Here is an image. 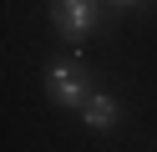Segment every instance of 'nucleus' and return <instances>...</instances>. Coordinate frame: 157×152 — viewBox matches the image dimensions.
<instances>
[{"instance_id": "2", "label": "nucleus", "mask_w": 157, "mask_h": 152, "mask_svg": "<svg viewBox=\"0 0 157 152\" xmlns=\"http://www.w3.org/2000/svg\"><path fill=\"white\" fill-rule=\"evenodd\" d=\"M51 101L56 107H81L91 91H86V76H81V66H71V61H61V66H51Z\"/></svg>"}, {"instance_id": "4", "label": "nucleus", "mask_w": 157, "mask_h": 152, "mask_svg": "<svg viewBox=\"0 0 157 152\" xmlns=\"http://www.w3.org/2000/svg\"><path fill=\"white\" fill-rule=\"evenodd\" d=\"M112 5H137V0H112Z\"/></svg>"}, {"instance_id": "3", "label": "nucleus", "mask_w": 157, "mask_h": 152, "mask_svg": "<svg viewBox=\"0 0 157 152\" xmlns=\"http://www.w3.org/2000/svg\"><path fill=\"white\" fill-rule=\"evenodd\" d=\"M81 122H86L91 132H112L117 122H122V107H117L106 91H91V96L81 101Z\"/></svg>"}, {"instance_id": "1", "label": "nucleus", "mask_w": 157, "mask_h": 152, "mask_svg": "<svg viewBox=\"0 0 157 152\" xmlns=\"http://www.w3.org/2000/svg\"><path fill=\"white\" fill-rule=\"evenodd\" d=\"M96 25V0H56V30L66 41H86Z\"/></svg>"}]
</instances>
